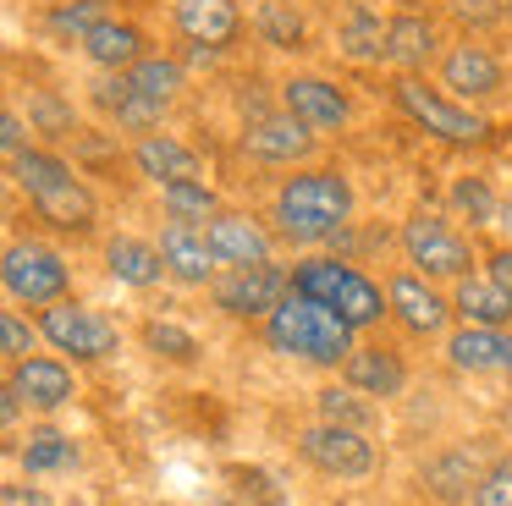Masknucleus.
<instances>
[{
  "label": "nucleus",
  "mask_w": 512,
  "mask_h": 506,
  "mask_svg": "<svg viewBox=\"0 0 512 506\" xmlns=\"http://www.w3.org/2000/svg\"><path fill=\"white\" fill-rule=\"evenodd\" d=\"M270 220H276L281 242H298V248L331 242L353 220V182L342 171H331V165H303V171H292L276 187Z\"/></svg>",
  "instance_id": "1"
},
{
  "label": "nucleus",
  "mask_w": 512,
  "mask_h": 506,
  "mask_svg": "<svg viewBox=\"0 0 512 506\" xmlns=\"http://www.w3.org/2000/svg\"><path fill=\"white\" fill-rule=\"evenodd\" d=\"M6 176L28 193V204L39 209L45 226L83 237V231H94V220H100V204H94L89 182H83L56 149H23L17 160H6Z\"/></svg>",
  "instance_id": "2"
},
{
  "label": "nucleus",
  "mask_w": 512,
  "mask_h": 506,
  "mask_svg": "<svg viewBox=\"0 0 512 506\" xmlns=\"http://www.w3.org/2000/svg\"><path fill=\"white\" fill-rule=\"evenodd\" d=\"M353 336H358V330L347 325L336 308L314 303V297H303V292H292L287 303L265 319V341H270V347L287 352V358H303V363H325V369L353 358V352H358Z\"/></svg>",
  "instance_id": "3"
},
{
  "label": "nucleus",
  "mask_w": 512,
  "mask_h": 506,
  "mask_svg": "<svg viewBox=\"0 0 512 506\" xmlns=\"http://www.w3.org/2000/svg\"><path fill=\"white\" fill-rule=\"evenodd\" d=\"M292 292L336 308L353 330H369V325H380V314H391V297L380 292L358 264L331 259V253H309V259L292 264Z\"/></svg>",
  "instance_id": "4"
},
{
  "label": "nucleus",
  "mask_w": 512,
  "mask_h": 506,
  "mask_svg": "<svg viewBox=\"0 0 512 506\" xmlns=\"http://www.w3.org/2000/svg\"><path fill=\"white\" fill-rule=\"evenodd\" d=\"M391 99H397V110L413 127H424L441 143H485L490 138V121L479 116V110H468L457 94L435 88L430 77H419V72H402L397 83H391Z\"/></svg>",
  "instance_id": "5"
},
{
  "label": "nucleus",
  "mask_w": 512,
  "mask_h": 506,
  "mask_svg": "<svg viewBox=\"0 0 512 506\" xmlns=\"http://www.w3.org/2000/svg\"><path fill=\"white\" fill-rule=\"evenodd\" d=\"M397 242H402V259H408L419 275H430V281H463L468 264H474L468 237L452 226V220L430 215V209H419V215L402 220Z\"/></svg>",
  "instance_id": "6"
},
{
  "label": "nucleus",
  "mask_w": 512,
  "mask_h": 506,
  "mask_svg": "<svg viewBox=\"0 0 512 506\" xmlns=\"http://www.w3.org/2000/svg\"><path fill=\"white\" fill-rule=\"evenodd\" d=\"M0 281H6V297L28 308H50L67 297V259L45 242H12L6 259H0Z\"/></svg>",
  "instance_id": "7"
},
{
  "label": "nucleus",
  "mask_w": 512,
  "mask_h": 506,
  "mask_svg": "<svg viewBox=\"0 0 512 506\" xmlns=\"http://www.w3.org/2000/svg\"><path fill=\"white\" fill-rule=\"evenodd\" d=\"M39 330H45V341L56 352H72L78 363H94V358H111L116 347H122V336H116V325L105 314H94V308L83 303H50L45 314H39Z\"/></svg>",
  "instance_id": "8"
},
{
  "label": "nucleus",
  "mask_w": 512,
  "mask_h": 506,
  "mask_svg": "<svg viewBox=\"0 0 512 506\" xmlns=\"http://www.w3.org/2000/svg\"><path fill=\"white\" fill-rule=\"evenodd\" d=\"M292 297V275L276 264H243L215 275V308L232 319H270Z\"/></svg>",
  "instance_id": "9"
},
{
  "label": "nucleus",
  "mask_w": 512,
  "mask_h": 506,
  "mask_svg": "<svg viewBox=\"0 0 512 506\" xmlns=\"http://www.w3.org/2000/svg\"><path fill=\"white\" fill-rule=\"evenodd\" d=\"M303 462H314L320 473L331 479H364L375 468V446L364 440V429H347V424H314L298 435Z\"/></svg>",
  "instance_id": "10"
},
{
  "label": "nucleus",
  "mask_w": 512,
  "mask_h": 506,
  "mask_svg": "<svg viewBox=\"0 0 512 506\" xmlns=\"http://www.w3.org/2000/svg\"><path fill=\"white\" fill-rule=\"evenodd\" d=\"M89 105L100 110L116 132H138V138H144V132H155L160 121H166V110H171V105H160V99L138 94L127 72H100V77H94Z\"/></svg>",
  "instance_id": "11"
},
{
  "label": "nucleus",
  "mask_w": 512,
  "mask_h": 506,
  "mask_svg": "<svg viewBox=\"0 0 512 506\" xmlns=\"http://www.w3.org/2000/svg\"><path fill=\"white\" fill-rule=\"evenodd\" d=\"M314 138L320 132H309L292 110H265V116H254L243 127V149L259 165H303L314 154Z\"/></svg>",
  "instance_id": "12"
},
{
  "label": "nucleus",
  "mask_w": 512,
  "mask_h": 506,
  "mask_svg": "<svg viewBox=\"0 0 512 506\" xmlns=\"http://www.w3.org/2000/svg\"><path fill=\"white\" fill-rule=\"evenodd\" d=\"M281 110H292L309 132H342L353 121V99L331 77H287L281 83Z\"/></svg>",
  "instance_id": "13"
},
{
  "label": "nucleus",
  "mask_w": 512,
  "mask_h": 506,
  "mask_svg": "<svg viewBox=\"0 0 512 506\" xmlns=\"http://www.w3.org/2000/svg\"><path fill=\"white\" fill-rule=\"evenodd\" d=\"M210 248L226 270H243V264H270V248H276V231L265 220H254L248 209H221L210 220Z\"/></svg>",
  "instance_id": "14"
},
{
  "label": "nucleus",
  "mask_w": 512,
  "mask_h": 506,
  "mask_svg": "<svg viewBox=\"0 0 512 506\" xmlns=\"http://www.w3.org/2000/svg\"><path fill=\"white\" fill-rule=\"evenodd\" d=\"M441 88L457 94L463 105H479V99L501 94V61L485 44H452L441 55Z\"/></svg>",
  "instance_id": "15"
},
{
  "label": "nucleus",
  "mask_w": 512,
  "mask_h": 506,
  "mask_svg": "<svg viewBox=\"0 0 512 506\" xmlns=\"http://www.w3.org/2000/svg\"><path fill=\"white\" fill-rule=\"evenodd\" d=\"M160 253H166L171 281H182V286H204V281H215V270H221V259H215L210 231L204 226L166 220V231H160Z\"/></svg>",
  "instance_id": "16"
},
{
  "label": "nucleus",
  "mask_w": 512,
  "mask_h": 506,
  "mask_svg": "<svg viewBox=\"0 0 512 506\" xmlns=\"http://www.w3.org/2000/svg\"><path fill=\"white\" fill-rule=\"evenodd\" d=\"M386 297H391V314H397L402 325L413 330V336H441L446 319L457 314V308L446 303V297L435 292V286L424 281V275H391Z\"/></svg>",
  "instance_id": "17"
},
{
  "label": "nucleus",
  "mask_w": 512,
  "mask_h": 506,
  "mask_svg": "<svg viewBox=\"0 0 512 506\" xmlns=\"http://www.w3.org/2000/svg\"><path fill=\"white\" fill-rule=\"evenodd\" d=\"M171 22H177V33L188 44H210V50H226V44H237V33H243L237 0H177Z\"/></svg>",
  "instance_id": "18"
},
{
  "label": "nucleus",
  "mask_w": 512,
  "mask_h": 506,
  "mask_svg": "<svg viewBox=\"0 0 512 506\" xmlns=\"http://www.w3.org/2000/svg\"><path fill=\"white\" fill-rule=\"evenodd\" d=\"M133 165H138V176H149L155 187L204 176L199 149H188V143L171 138V132H144V138H133Z\"/></svg>",
  "instance_id": "19"
},
{
  "label": "nucleus",
  "mask_w": 512,
  "mask_h": 506,
  "mask_svg": "<svg viewBox=\"0 0 512 506\" xmlns=\"http://www.w3.org/2000/svg\"><path fill=\"white\" fill-rule=\"evenodd\" d=\"M144 55H149V39H144V28L127 22V17H105L100 28L83 39V61H89L94 72H133Z\"/></svg>",
  "instance_id": "20"
},
{
  "label": "nucleus",
  "mask_w": 512,
  "mask_h": 506,
  "mask_svg": "<svg viewBox=\"0 0 512 506\" xmlns=\"http://www.w3.org/2000/svg\"><path fill=\"white\" fill-rule=\"evenodd\" d=\"M6 385H12L28 407H39V413H56V407H67L72 396H78L72 369L61 358H23V363H12V380H6Z\"/></svg>",
  "instance_id": "21"
},
{
  "label": "nucleus",
  "mask_w": 512,
  "mask_h": 506,
  "mask_svg": "<svg viewBox=\"0 0 512 506\" xmlns=\"http://www.w3.org/2000/svg\"><path fill=\"white\" fill-rule=\"evenodd\" d=\"M441 55V28L424 11H397L391 17V39H386V61L402 72H424V66Z\"/></svg>",
  "instance_id": "22"
},
{
  "label": "nucleus",
  "mask_w": 512,
  "mask_h": 506,
  "mask_svg": "<svg viewBox=\"0 0 512 506\" xmlns=\"http://www.w3.org/2000/svg\"><path fill=\"white\" fill-rule=\"evenodd\" d=\"M424 484H430V495L441 506H474L485 473H479V462H474L468 446H452V451H441V457L424 468Z\"/></svg>",
  "instance_id": "23"
},
{
  "label": "nucleus",
  "mask_w": 512,
  "mask_h": 506,
  "mask_svg": "<svg viewBox=\"0 0 512 506\" xmlns=\"http://www.w3.org/2000/svg\"><path fill=\"white\" fill-rule=\"evenodd\" d=\"M105 270H111L116 281L138 286V292L160 286V275H171L160 242H144V237H111V242H105Z\"/></svg>",
  "instance_id": "24"
},
{
  "label": "nucleus",
  "mask_w": 512,
  "mask_h": 506,
  "mask_svg": "<svg viewBox=\"0 0 512 506\" xmlns=\"http://www.w3.org/2000/svg\"><path fill=\"white\" fill-rule=\"evenodd\" d=\"M386 39H391V17H380V11H369V6H353L342 17V28H336V50L353 66L386 61Z\"/></svg>",
  "instance_id": "25"
},
{
  "label": "nucleus",
  "mask_w": 512,
  "mask_h": 506,
  "mask_svg": "<svg viewBox=\"0 0 512 506\" xmlns=\"http://www.w3.org/2000/svg\"><path fill=\"white\" fill-rule=\"evenodd\" d=\"M452 308L468 319V325H485V330H501L512 325V292L496 286L490 275H463L452 292Z\"/></svg>",
  "instance_id": "26"
},
{
  "label": "nucleus",
  "mask_w": 512,
  "mask_h": 506,
  "mask_svg": "<svg viewBox=\"0 0 512 506\" xmlns=\"http://www.w3.org/2000/svg\"><path fill=\"white\" fill-rule=\"evenodd\" d=\"M342 369H347V385H358L364 396H380V402L402 396V385H408L402 358H397V352H386V347H358Z\"/></svg>",
  "instance_id": "27"
},
{
  "label": "nucleus",
  "mask_w": 512,
  "mask_h": 506,
  "mask_svg": "<svg viewBox=\"0 0 512 506\" xmlns=\"http://www.w3.org/2000/svg\"><path fill=\"white\" fill-rule=\"evenodd\" d=\"M105 17H116L111 0H56V6L39 17V28H45L50 39H61V44H83Z\"/></svg>",
  "instance_id": "28"
},
{
  "label": "nucleus",
  "mask_w": 512,
  "mask_h": 506,
  "mask_svg": "<svg viewBox=\"0 0 512 506\" xmlns=\"http://www.w3.org/2000/svg\"><path fill=\"white\" fill-rule=\"evenodd\" d=\"M160 204H166V220H182V226H210L221 215V198L204 176H188V182H166L160 187Z\"/></svg>",
  "instance_id": "29"
},
{
  "label": "nucleus",
  "mask_w": 512,
  "mask_h": 506,
  "mask_svg": "<svg viewBox=\"0 0 512 506\" xmlns=\"http://www.w3.org/2000/svg\"><path fill=\"white\" fill-rule=\"evenodd\" d=\"M446 358L457 369H507V336L501 330H485V325H463L452 341H446Z\"/></svg>",
  "instance_id": "30"
},
{
  "label": "nucleus",
  "mask_w": 512,
  "mask_h": 506,
  "mask_svg": "<svg viewBox=\"0 0 512 506\" xmlns=\"http://www.w3.org/2000/svg\"><path fill=\"white\" fill-rule=\"evenodd\" d=\"M254 33L270 44V50H303V39H309V28H303V11L292 6V0H259Z\"/></svg>",
  "instance_id": "31"
},
{
  "label": "nucleus",
  "mask_w": 512,
  "mask_h": 506,
  "mask_svg": "<svg viewBox=\"0 0 512 506\" xmlns=\"http://www.w3.org/2000/svg\"><path fill=\"white\" fill-rule=\"evenodd\" d=\"M17 457H23L28 473H67V468H78V446H72V435H61V429H34Z\"/></svg>",
  "instance_id": "32"
},
{
  "label": "nucleus",
  "mask_w": 512,
  "mask_h": 506,
  "mask_svg": "<svg viewBox=\"0 0 512 506\" xmlns=\"http://www.w3.org/2000/svg\"><path fill=\"white\" fill-rule=\"evenodd\" d=\"M127 77H133L138 94H149V99H160V105H171V99L182 94V77H188V72H182L177 55H144V61H138Z\"/></svg>",
  "instance_id": "33"
},
{
  "label": "nucleus",
  "mask_w": 512,
  "mask_h": 506,
  "mask_svg": "<svg viewBox=\"0 0 512 506\" xmlns=\"http://www.w3.org/2000/svg\"><path fill=\"white\" fill-rule=\"evenodd\" d=\"M446 204H452V215H463L468 226H496L501 198L485 187V176H457L452 193H446Z\"/></svg>",
  "instance_id": "34"
},
{
  "label": "nucleus",
  "mask_w": 512,
  "mask_h": 506,
  "mask_svg": "<svg viewBox=\"0 0 512 506\" xmlns=\"http://www.w3.org/2000/svg\"><path fill=\"white\" fill-rule=\"evenodd\" d=\"M320 418H325V424H347V429H369L375 407L364 402L358 385H325V391H320Z\"/></svg>",
  "instance_id": "35"
},
{
  "label": "nucleus",
  "mask_w": 512,
  "mask_h": 506,
  "mask_svg": "<svg viewBox=\"0 0 512 506\" xmlns=\"http://www.w3.org/2000/svg\"><path fill=\"white\" fill-rule=\"evenodd\" d=\"M28 121H34V132H45V138H72V132H78V116H72V105L56 94V88H34Z\"/></svg>",
  "instance_id": "36"
},
{
  "label": "nucleus",
  "mask_w": 512,
  "mask_h": 506,
  "mask_svg": "<svg viewBox=\"0 0 512 506\" xmlns=\"http://www.w3.org/2000/svg\"><path fill=\"white\" fill-rule=\"evenodd\" d=\"M144 347L155 352V358H171V363H193V358H199V341H193L182 325H171V319L144 325Z\"/></svg>",
  "instance_id": "37"
},
{
  "label": "nucleus",
  "mask_w": 512,
  "mask_h": 506,
  "mask_svg": "<svg viewBox=\"0 0 512 506\" xmlns=\"http://www.w3.org/2000/svg\"><path fill=\"white\" fill-rule=\"evenodd\" d=\"M39 336H45V330H34L23 314H17V308H6V314H0V352H6V363L34 358V352H39Z\"/></svg>",
  "instance_id": "38"
},
{
  "label": "nucleus",
  "mask_w": 512,
  "mask_h": 506,
  "mask_svg": "<svg viewBox=\"0 0 512 506\" xmlns=\"http://www.w3.org/2000/svg\"><path fill=\"white\" fill-rule=\"evenodd\" d=\"M474 506H512V457H501L496 468H485V484H479Z\"/></svg>",
  "instance_id": "39"
},
{
  "label": "nucleus",
  "mask_w": 512,
  "mask_h": 506,
  "mask_svg": "<svg viewBox=\"0 0 512 506\" xmlns=\"http://www.w3.org/2000/svg\"><path fill=\"white\" fill-rule=\"evenodd\" d=\"M28 132H34V121H23V110H12V105L0 110V154H6V160H17L23 149H34Z\"/></svg>",
  "instance_id": "40"
},
{
  "label": "nucleus",
  "mask_w": 512,
  "mask_h": 506,
  "mask_svg": "<svg viewBox=\"0 0 512 506\" xmlns=\"http://www.w3.org/2000/svg\"><path fill=\"white\" fill-rule=\"evenodd\" d=\"M0 506H45V490H34V484H0Z\"/></svg>",
  "instance_id": "41"
},
{
  "label": "nucleus",
  "mask_w": 512,
  "mask_h": 506,
  "mask_svg": "<svg viewBox=\"0 0 512 506\" xmlns=\"http://www.w3.org/2000/svg\"><path fill=\"white\" fill-rule=\"evenodd\" d=\"M485 275L512 292V248H496V253H490V259H485Z\"/></svg>",
  "instance_id": "42"
},
{
  "label": "nucleus",
  "mask_w": 512,
  "mask_h": 506,
  "mask_svg": "<svg viewBox=\"0 0 512 506\" xmlns=\"http://www.w3.org/2000/svg\"><path fill=\"white\" fill-rule=\"evenodd\" d=\"M457 11H468V17H490L496 11V0H452Z\"/></svg>",
  "instance_id": "43"
},
{
  "label": "nucleus",
  "mask_w": 512,
  "mask_h": 506,
  "mask_svg": "<svg viewBox=\"0 0 512 506\" xmlns=\"http://www.w3.org/2000/svg\"><path fill=\"white\" fill-rule=\"evenodd\" d=\"M496 226L512 237V198H501V209H496Z\"/></svg>",
  "instance_id": "44"
},
{
  "label": "nucleus",
  "mask_w": 512,
  "mask_h": 506,
  "mask_svg": "<svg viewBox=\"0 0 512 506\" xmlns=\"http://www.w3.org/2000/svg\"><path fill=\"white\" fill-rule=\"evenodd\" d=\"M507 369H512V336H507Z\"/></svg>",
  "instance_id": "45"
},
{
  "label": "nucleus",
  "mask_w": 512,
  "mask_h": 506,
  "mask_svg": "<svg viewBox=\"0 0 512 506\" xmlns=\"http://www.w3.org/2000/svg\"><path fill=\"white\" fill-rule=\"evenodd\" d=\"M210 506H221V501H210Z\"/></svg>",
  "instance_id": "46"
},
{
  "label": "nucleus",
  "mask_w": 512,
  "mask_h": 506,
  "mask_svg": "<svg viewBox=\"0 0 512 506\" xmlns=\"http://www.w3.org/2000/svg\"><path fill=\"white\" fill-rule=\"evenodd\" d=\"M72 506H78V501H72Z\"/></svg>",
  "instance_id": "47"
}]
</instances>
